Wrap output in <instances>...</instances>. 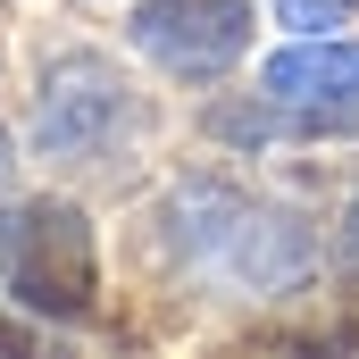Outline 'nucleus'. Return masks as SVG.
Returning a JSON list of instances; mask_svg holds the SVG:
<instances>
[{
  "label": "nucleus",
  "mask_w": 359,
  "mask_h": 359,
  "mask_svg": "<svg viewBox=\"0 0 359 359\" xmlns=\"http://www.w3.org/2000/svg\"><path fill=\"white\" fill-rule=\"evenodd\" d=\"M343 8H351V0H276V17H284V25H301V34L343 25Z\"/></svg>",
  "instance_id": "obj_6"
},
{
  "label": "nucleus",
  "mask_w": 359,
  "mask_h": 359,
  "mask_svg": "<svg viewBox=\"0 0 359 359\" xmlns=\"http://www.w3.org/2000/svg\"><path fill=\"white\" fill-rule=\"evenodd\" d=\"M126 76L100 59V50H67L42 67V92H34V142L42 159H100L109 134L126 126Z\"/></svg>",
  "instance_id": "obj_3"
},
{
  "label": "nucleus",
  "mask_w": 359,
  "mask_h": 359,
  "mask_svg": "<svg viewBox=\"0 0 359 359\" xmlns=\"http://www.w3.org/2000/svg\"><path fill=\"white\" fill-rule=\"evenodd\" d=\"M309 251H318V243H309L301 217H284V209H251V201H243V217H234L217 268L234 276V284H251V292H276V284H301Z\"/></svg>",
  "instance_id": "obj_4"
},
{
  "label": "nucleus",
  "mask_w": 359,
  "mask_h": 359,
  "mask_svg": "<svg viewBox=\"0 0 359 359\" xmlns=\"http://www.w3.org/2000/svg\"><path fill=\"white\" fill-rule=\"evenodd\" d=\"M0 351H25V334H17V326H0Z\"/></svg>",
  "instance_id": "obj_8"
},
{
  "label": "nucleus",
  "mask_w": 359,
  "mask_h": 359,
  "mask_svg": "<svg viewBox=\"0 0 359 359\" xmlns=\"http://www.w3.org/2000/svg\"><path fill=\"white\" fill-rule=\"evenodd\" d=\"M259 84H268V100H284V109H359V42L309 34V42L276 50L268 67H259Z\"/></svg>",
  "instance_id": "obj_5"
},
{
  "label": "nucleus",
  "mask_w": 359,
  "mask_h": 359,
  "mask_svg": "<svg viewBox=\"0 0 359 359\" xmlns=\"http://www.w3.org/2000/svg\"><path fill=\"white\" fill-rule=\"evenodd\" d=\"M134 50L159 59L184 84H217L251 50V0H134L126 17Z\"/></svg>",
  "instance_id": "obj_2"
},
{
  "label": "nucleus",
  "mask_w": 359,
  "mask_h": 359,
  "mask_svg": "<svg viewBox=\"0 0 359 359\" xmlns=\"http://www.w3.org/2000/svg\"><path fill=\"white\" fill-rule=\"evenodd\" d=\"M343 251H351V259H359V201H351V234H343Z\"/></svg>",
  "instance_id": "obj_7"
},
{
  "label": "nucleus",
  "mask_w": 359,
  "mask_h": 359,
  "mask_svg": "<svg viewBox=\"0 0 359 359\" xmlns=\"http://www.w3.org/2000/svg\"><path fill=\"white\" fill-rule=\"evenodd\" d=\"M0 268H8V292L42 318H92V292H100V259H92V226L84 209L67 201H34L0 226Z\"/></svg>",
  "instance_id": "obj_1"
},
{
  "label": "nucleus",
  "mask_w": 359,
  "mask_h": 359,
  "mask_svg": "<svg viewBox=\"0 0 359 359\" xmlns=\"http://www.w3.org/2000/svg\"><path fill=\"white\" fill-rule=\"evenodd\" d=\"M0 176H8V134H0Z\"/></svg>",
  "instance_id": "obj_9"
}]
</instances>
